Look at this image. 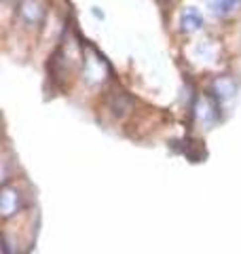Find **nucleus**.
Listing matches in <instances>:
<instances>
[{
	"label": "nucleus",
	"instance_id": "nucleus-5",
	"mask_svg": "<svg viewBox=\"0 0 241 254\" xmlns=\"http://www.w3.org/2000/svg\"><path fill=\"white\" fill-rule=\"evenodd\" d=\"M91 13H93V15H95V17H98V19H104V13H100L98 9H93Z\"/></svg>",
	"mask_w": 241,
	"mask_h": 254
},
{
	"label": "nucleus",
	"instance_id": "nucleus-1",
	"mask_svg": "<svg viewBox=\"0 0 241 254\" xmlns=\"http://www.w3.org/2000/svg\"><path fill=\"white\" fill-rule=\"evenodd\" d=\"M17 13H19V19L26 23L28 28H32V26H40V23H43L47 9H45L43 0H19Z\"/></svg>",
	"mask_w": 241,
	"mask_h": 254
},
{
	"label": "nucleus",
	"instance_id": "nucleus-3",
	"mask_svg": "<svg viewBox=\"0 0 241 254\" xmlns=\"http://www.w3.org/2000/svg\"><path fill=\"white\" fill-rule=\"evenodd\" d=\"M182 23H184V30H199L201 26H203V17L197 13V9H186L184 11V15H182Z\"/></svg>",
	"mask_w": 241,
	"mask_h": 254
},
{
	"label": "nucleus",
	"instance_id": "nucleus-4",
	"mask_svg": "<svg viewBox=\"0 0 241 254\" xmlns=\"http://www.w3.org/2000/svg\"><path fill=\"white\" fill-rule=\"evenodd\" d=\"M239 2L241 0H212V9L218 15H227V13H231L233 9H235Z\"/></svg>",
	"mask_w": 241,
	"mask_h": 254
},
{
	"label": "nucleus",
	"instance_id": "nucleus-2",
	"mask_svg": "<svg viewBox=\"0 0 241 254\" xmlns=\"http://www.w3.org/2000/svg\"><path fill=\"white\" fill-rule=\"evenodd\" d=\"M131 106V100L125 95V91H112V95L108 98V108L115 113L117 117H123Z\"/></svg>",
	"mask_w": 241,
	"mask_h": 254
}]
</instances>
